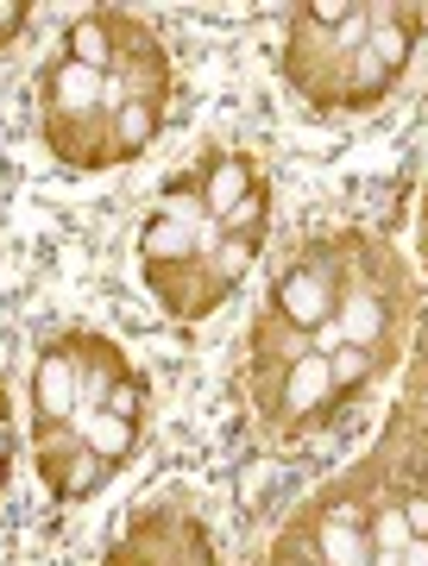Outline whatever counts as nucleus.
Returning a JSON list of instances; mask_svg holds the SVG:
<instances>
[{"label": "nucleus", "instance_id": "f257e3e1", "mask_svg": "<svg viewBox=\"0 0 428 566\" xmlns=\"http://www.w3.org/2000/svg\"><path fill=\"white\" fill-rule=\"evenodd\" d=\"M44 139H51V151H58L70 170H102L107 158H121V151H114V107L58 114V120H44Z\"/></svg>", "mask_w": 428, "mask_h": 566}, {"label": "nucleus", "instance_id": "f03ea898", "mask_svg": "<svg viewBox=\"0 0 428 566\" xmlns=\"http://www.w3.org/2000/svg\"><path fill=\"white\" fill-rule=\"evenodd\" d=\"M145 283L158 290L177 315H208L227 296V277L208 259H184V264H145Z\"/></svg>", "mask_w": 428, "mask_h": 566}, {"label": "nucleus", "instance_id": "7ed1b4c3", "mask_svg": "<svg viewBox=\"0 0 428 566\" xmlns=\"http://www.w3.org/2000/svg\"><path fill=\"white\" fill-rule=\"evenodd\" d=\"M32 409H39V428L76 422V340L39 353V365H32Z\"/></svg>", "mask_w": 428, "mask_h": 566}, {"label": "nucleus", "instance_id": "20e7f679", "mask_svg": "<svg viewBox=\"0 0 428 566\" xmlns=\"http://www.w3.org/2000/svg\"><path fill=\"white\" fill-rule=\"evenodd\" d=\"M39 95H44V120H58V114H95V107H107V76H95V70H82L76 57H51L39 76Z\"/></svg>", "mask_w": 428, "mask_h": 566}, {"label": "nucleus", "instance_id": "39448f33", "mask_svg": "<svg viewBox=\"0 0 428 566\" xmlns=\"http://www.w3.org/2000/svg\"><path fill=\"white\" fill-rule=\"evenodd\" d=\"M278 315H284L290 327H303V334H315L322 322H334V283H327V271L296 264V271L278 283Z\"/></svg>", "mask_w": 428, "mask_h": 566}, {"label": "nucleus", "instance_id": "423d86ee", "mask_svg": "<svg viewBox=\"0 0 428 566\" xmlns=\"http://www.w3.org/2000/svg\"><path fill=\"white\" fill-rule=\"evenodd\" d=\"M133 365L114 353L107 340H95V334H82L76 340V409H102L107 403V390L121 385Z\"/></svg>", "mask_w": 428, "mask_h": 566}, {"label": "nucleus", "instance_id": "0eeeda50", "mask_svg": "<svg viewBox=\"0 0 428 566\" xmlns=\"http://www.w3.org/2000/svg\"><path fill=\"white\" fill-rule=\"evenodd\" d=\"M409 7H372V32H366V57L385 70V76H397L409 63V51H416V25L404 20Z\"/></svg>", "mask_w": 428, "mask_h": 566}, {"label": "nucleus", "instance_id": "6e6552de", "mask_svg": "<svg viewBox=\"0 0 428 566\" xmlns=\"http://www.w3.org/2000/svg\"><path fill=\"white\" fill-rule=\"evenodd\" d=\"M334 403V378H327L322 353H303V359L284 365V409L290 416H322Z\"/></svg>", "mask_w": 428, "mask_h": 566}, {"label": "nucleus", "instance_id": "1a4fd4ad", "mask_svg": "<svg viewBox=\"0 0 428 566\" xmlns=\"http://www.w3.org/2000/svg\"><path fill=\"white\" fill-rule=\"evenodd\" d=\"M139 252H145V264H184V259H202V227H189V221H177V214H152L145 221V233H139Z\"/></svg>", "mask_w": 428, "mask_h": 566}, {"label": "nucleus", "instance_id": "9d476101", "mask_svg": "<svg viewBox=\"0 0 428 566\" xmlns=\"http://www.w3.org/2000/svg\"><path fill=\"white\" fill-rule=\"evenodd\" d=\"M259 189V177H252V158H208L202 170V208H208V221H221L233 202H246Z\"/></svg>", "mask_w": 428, "mask_h": 566}, {"label": "nucleus", "instance_id": "9b49d317", "mask_svg": "<svg viewBox=\"0 0 428 566\" xmlns=\"http://www.w3.org/2000/svg\"><path fill=\"white\" fill-rule=\"evenodd\" d=\"M76 434L88 453H102L107 465H121L133 447H139V422H121V416H107V409H76Z\"/></svg>", "mask_w": 428, "mask_h": 566}, {"label": "nucleus", "instance_id": "f8f14e48", "mask_svg": "<svg viewBox=\"0 0 428 566\" xmlns=\"http://www.w3.org/2000/svg\"><path fill=\"white\" fill-rule=\"evenodd\" d=\"M63 57H76L82 70H95V76H114V20L82 13V20L63 32Z\"/></svg>", "mask_w": 428, "mask_h": 566}, {"label": "nucleus", "instance_id": "ddd939ff", "mask_svg": "<svg viewBox=\"0 0 428 566\" xmlns=\"http://www.w3.org/2000/svg\"><path fill=\"white\" fill-rule=\"evenodd\" d=\"M315 560L322 566H366L372 560L366 528L353 523V516H327V523L315 528Z\"/></svg>", "mask_w": 428, "mask_h": 566}, {"label": "nucleus", "instance_id": "4468645a", "mask_svg": "<svg viewBox=\"0 0 428 566\" xmlns=\"http://www.w3.org/2000/svg\"><path fill=\"white\" fill-rule=\"evenodd\" d=\"M158 120H164V107L121 102V107H114V151H121V158H139L145 145L158 139Z\"/></svg>", "mask_w": 428, "mask_h": 566}, {"label": "nucleus", "instance_id": "2eb2a0df", "mask_svg": "<svg viewBox=\"0 0 428 566\" xmlns=\"http://www.w3.org/2000/svg\"><path fill=\"white\" fill-rule=\"evenodd\" d=\"M102 479H107V460L82 447V453L63 460L58 479H51V497H58V504H82V497H95V491H102Z\"/></svg>", "mask_w": 428, "mask_h": 566}, {"label": "nucleus", "instance_id": "dca6fc26", "mask_svg": "<svg viewBox=\"0 0 428 566\" xmlns=\"http://www.w3.org/2000/svg\"><path fill=\"white\" fill-rule=\"evenodd\" d=\"M265 221H271V196L265 189H252V196H246V202H233L221 214V240H259V233H265Z\"/></svg>", "mask_w": 428, "mask_h": 566}, {"label": "nucleus", "instance_id": "f3484780", "mask_svg": "<svg viewBox=\"0 0 428 566\" xmlns=\"http://www.w3.org/2000/svg\"><path fill=\"white\" fill-rule=\"evenodd\" d=\"M334 322H341L347 346H372L378 340V327H385V315H378L372 296H347V303H334Z\"/></svg>", "mask_w": 428, "mask_h": 566}, {"label": "nucleus", "instance_id": "a211bd4d", "mask_svg": "<svg viewBox=\"0 0 428 566\" xmlns=\"http://www.w3.org/2000/svg\"><path fill=\"white\" fill-rule=\"evenodd\" d=\"M327 378H334V397H347L372 378V346H334L327 353Z\"/></svg>", "mask_w": 428, "mask_h": 566}, {"label": "nucleus", "instance_id": "6ab92c4d", "mask_svg": "<svg viewBox=\"0 0 428 566\" xmlns=\"http://www.w3.org/2000/svg\"><path fill=\"white\" fill-rule=\"evenodd\" d=\"M102 409H107V416H121V422H139V416H145V378H139V371H126L121 385L107 390Z\"/></svg>", "mask_w": 428, "mask_h": 566}, {"label": "nucleus", "instance_id": "aec40b11", "mask_svg": "<svg viewBox=\"0 0 428 566\" xmlns=\"http://www.w3.org/2000/svg\"><path fill=\"white\" fill-rule=\"evenodd\" d=\"M252 252H259V240H221V277L240 283L246 264H252Z\"/></svg>", "mask_w": 428, "mask_h": 566}, {"label": "nucleus", "instance_id": "412c9836", "mask_svg": "<svg viewBox=\"0 0 428 566\" xmlns=\"http://www.w3.org/2000/svg\"><path fill=\"white\" fill-rule=\"evenodd\" d=\"M372 547H397V554H404V547H409L404 510H385V516H378V528H372Z\"/></svg>", "mask_w": 428, "mask_h": 566}, {"label": "nucleus", "instance_id": "4be33fe9", "mask_svg": "<svg viewBox=\"0 0 428 566\" xmlns=\"http://www.w3.org/2000/svg\"><path fill=\"white\" fill-rule=\"evenodd\" d=\"M25 13H32V7H25V0H0V44H7V39H20Z\"/></svg>", "mask_w": 428, "mask_h": 566}, {"label": "nucleus", "instance_id": "5701e85b", "mask_svg": "<svg viewBox=\"0 0 428 566\" xmlns=\"http://www.w3.org/2000/svg\"><path fill=\"white\" fill-rule=\"evenodd\" d=\"M265 485H271L265 465H246V472H240V497H246V504H259V491H265Z\"/></svg>", "mask_w": 428, "mask_h": 566}, {"label": "nucleus", "instance_id": "b1692460", "mask_svg": "<svg viewBox=\"0 0 428 566\" xmlns=\"http://www.w3.org/2000/svg\"><path fill=\"white\" fill-rule=\"evenodd\" d=\"M404 566H428V535H409V547H404Z\"/></svg>", "mask_w": 428, "mask_h": 566}, {"label": "nucleus", "instance_id": "393cba45", "mask_svg": "<svg viewBox=\"0 0 428 566\" xmlns=\"http://www.w3.org/2000/svg\"><path fill=\"white\" fill-rule=\"evenodd\" d=\"M0 460H13V416L0 422Z\"/></svg>", "mask_w": 428, "mask_h": 566}, {"label": "nucleus", "instance_id": "a878e982", "mask_svg": "<svg viewBox=\"0 0 428 566\" xmlns=\"http://www.w3.org/2000/svg\"><path fill=\"white\" fill-rule=\"evenodd\" d=\"M0 491H7V460H0Z\"/></svg>", "mask_w": 428, "mask_h": 566}, {"label": "nucleus", "instance_id": "bb28decb", "mask_svg": "<svg viewBox=\"0 0 428 566\" xmlns=\"http://www.w3.org/2000/svg\"><path fill=\"white\" fill-rule=\"evenodd\" d=\"M309 566H322V560H309Z\"/></svg>", "mask_w": 428, "mask_h": 566}, {"label": "nucleus", "instance_id": "cd10ccee", "mask_svg": "<svg viewBox=\"0 0 428 566\" xmlns=\"http://www.w3.org/2000/svg\"><path fill=\"white\" fill-rule=\"evenodd\" d=\"M107 566H121V560H107Z\"/></svg>", "mask_w": 428, "mask_h": 566}]
</instances>
